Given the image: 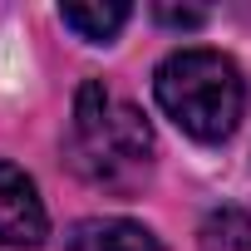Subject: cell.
I'll use <instances>...</instances> for the list:
<instances>
[{
  "label": "cell",
  "instance_id": "cell-1",
  "mask_svg": "<svg viewBox=\"0 0 251 251\" xmlns=\"http://www.w3.org/2000/svg\"><path fill=\"white\" fill-rule=\"evenodd\" d=\"M69 163H74V173H84L99 187L128 192L148 173V163H153V128H148V118L133 103L113 99L99 79L79 84Z\"/></svg>",
  "mask_w": 251,
  "mask_h": 251
},
{
  "label": "cell",
  "instance_id": "cell-2",
  "mask_svg": "<svg viewBox=\"0 0 251 251\" xmlns=\"http://www.w3.org/2000/svg\"><path fill=\"white\" fill-rule=\"evenodd\" d=\"M153 94L163 113L197 143H222L246 108L241 69L217 50H177L158 64Z\"/></svg>",
  "mask_w": 251,
  "mask_h": 251
},
{
  "label": "cell",
  "instance_id": "cell-3",
  "mask_svg": "<svg viewBox=\"0 0 251 251\" xmlns=\"http://www.w3.org/2000/svg\"><path fill=\"white\" fill-rule=\"evenodd\" d=\"M45 231L50 222H45V202L35 182L20 168L0 163V246H40Z\"/></svg>",
  "mask_w": 251,
  "mask_h": 251
},
{
  "label": "cell",
  "instance_id": "cell-4",
  "mask_svg": "<svg viewBox=\"0 0 251 251\" xmlns=\"http://www.w3.org/2000/svg\"><path fill=\"white\" fill-rule=\"evenodd\" d=\"M69 251H163V241L123 217H89L69 231Z\"/></svg>",
  "mask_w": 251,
  "mask_h": 251
},
{
  "label": "cell",
  "instance_id": "cell-5",
  "mask_svg": "<svg viewBox=\"0 0 251 251\" xmlns=\"http://www.w3.org/2000/svg\"><path fill=\"white\" fill-rule=\"evenodd\" d=\"M59 20L79 35V40H94V45H103V40H113L118 30H123V20H128V5H118V0H94V5H59Z\"/></svg>",
  "mask_w": 251,
  "mask_h": 251
},
{
  "label": "cell",
  "instance_id": "cell-6",
  "mask_svg": "<svg viewBox=\"0 0 251 251\" xmlns=\"http://www.w3.org/2000/svg\"><path fill=\"white\" fill-rule=\"evenodd\" d=\"M197 236H202V251H251V217L241 207H217Z\"/></svg>",
  "mask_w": 251,
  "mask_h": 251
},
{
  "label": "cell",
  "instance_id": "cell-7",
  "mask_svg": "<svg viewBox=\"0 0 251 251\" xmlns=\"http://www.w3.org/2000/svg\"><path fill=\"white\" fill-rule=\"evenodd\" d=\"M153 15L163 20V25H182V30H197L202 20H207V10H197V5H153Z\"/></svg>",
  "mask_w": 251,
  "mask_h": 251
}]
</instances>
